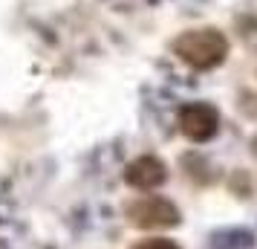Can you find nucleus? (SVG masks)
I'll return each instance as SVG.
<instances>
[{
  "mask_svg": "<svg viewBox=\"0 0 257 249\" xmlns=\"http://www.w3.org/2000/svg\"><path fill=\"white\" fill-rule=\"evenodd\" d=\"M174 55L194 70H214L228 55V41L214 26L188 29L174 41Z\"/></svg>",
  "mask_w": 257,
  "mask_h": 249,
  "instance_id": "f257e3e1",
  "label": "nucleus"
},
{
  "mask_svg": "<svg viewBox=\"0 0 257 249\" xmlns=\"http://www.w3.org/2000/svg\"><path fill=\"white\" fill-rule=\"evenodd\" d=\"M254 235L248 229H220L211 237V249H251Z\"/></svg>",
  "mask_w": 257,
  "mask_h": 249,
  "instance_id": "39448f33",
  "label": "nucleus"
},
{
  "mask_svg": "<svg viewBox=\"0 0 257 249\" xmlns=\"http://www.w3.org/2000/svg\"><path fill=\"white\" fill-rule=\"evenodd\" d=\"M124 180H127V186H133V189L151 191V189H159L165 180H168V168L156 156H139V159H133L127 165Z\"/></svg>",
  "mask_w": 257,
  "mask_h": 249,
  "instance_id": "20e7f679",
  "label": "nucleus"
},
{
  "mask_svg": "<svg viewBox=\"0 0 257 249\" xmlns=\"http://www.w3.org/2000/svg\"><path fill=\"white\" fill-rule=\"evenodd\" d=\"M124 214L139 229H168V226L179 223V209L168 197H156V194L130 200L124 206Z\"/></svg>",
  "mask_w": 257,
  "mask_h": 249,
  "instance_id": "f03ea898",
  "label": "nucleus"
},
{
  "mask_svg": "<svg viewBox=\"0 0 257 249\" xmlns=\"http://www.w3.org/2000/svg\"><path fill=\"white\" fill-rule=\"evenodd\" d=\"M179 128L191 142H208L220 131V113L214 105L205 102H194L179 110Z\"/></svg>",
  "mask_w": 257,
  "mask_h": 249,
  "instance_id": "7ed1b4c3",
  "label": "nucleus"
},
{
  "mask_svg": "<svg viewBox=\"0 0 257 249\" xmlns=\"http://www.w3.org/2000/svg\"><path fill=\"white\" fill-rule=\"evenodd\" d=\"M130 249H179L176 240H168V237H148V240H139Z\"/></svg>",
  "mask_w": 257,
  "mask_h": 249,
  "instance_id": "423d86ee",
  "label": "nucleus"
}]
</instances>
